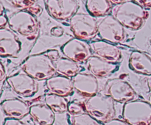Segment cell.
I'll use <instances>...</instances> for the list:
<instances>
[{"label": "cell", "mask_w": 151, "mask_h": 125, "mask_svg": "<svg viewBox=\"0 0 151 125\" xmlns=\"http://www.w3.org/2000/svg\"><path fill=\"white\" fill-rule=\"evenodd\" d=\"M104 125H131L125 120L119 119H113L109 121L106 122Z\"/></svg>", "instance_id": "83f0119b"}, {"label": "cell", "mask_w": 151, "mask_h": 125, "mask_svg": "<svg viewBox=\"0 0 151 125\" xmlns=\"http://www.w3.org/2000/svg\"><path fill=\"white\" fill-rule=\"evenodd\" d=\"M22 69L35 80H47L56 73L55 62L47 54V51L32 54L24 60Z\"/></svg>", "instance_id": "7a4b0ae2"}, {"label": "cell", "mask_w": 151, "mask_h": 125, "mask_svg": "<svg viewBox=\"0 0 151 125\" xmlns=\"http://www.w3.org/2000/svg\"><path fill=\"white\" fill-rule=\"evenodd\" d=\"M122 116L123 120L131 125H150L151 105L144 100L128 101L124 104Z\"/></svg>", "instance_id": "5b68a950"}, {"label": "cell", "mask_w": 151, "mask_h": 125, "mask_svg": "<svg viewBox=\"0 0 151 125\" xmlns=\"http://www.w3.org/2000/svg\"><path fill=\"white\" fill-rule=\"evenodd\" d=\"M91 51L94 55L113 63H118L122 57L120 49L115 44L103 40H97L90 43Z\"/></svg>", "instance_id": "5bb4252c"}, {"label": "cell", "mask_w": 151, "mask_h": 125, "mask_svg": "<svg viewBox=\"0 0 151 125\" xmlns=\"http://www.w3.org/2000/svg\"><path fill=\"white\" fill-rule=\"evenodd\" d=\"M7 84L18 95L23 97H31L38 91L37 80L24 71L7 77Z\"/></svg>", "instance_id": "9c48e42d"}, {"label": "cell", "mask_w": 151, "mask_h": 125, "mask_svg": "<svg viewBox=\"0 0 151 125\" xmlns=\"http://www.w3.org/2000/svg\"><path fill=\"white\" fill-rule=\"evenodd\" d=\"M60 30H63V29L62 28H60V26H55V27L54 28V29H52V35H55V36H60V35L58 34L60 33L62 35L63 34V32H60Z\"/></svg>", "instance_id": "d6a6232c"}, {"label": "cell", "mask_w": 151, "mask_h": 125, "mask_svg": "<svg viewBox=\"0 0 151 125\" xmlns=\"http://www.w3.org/2000/svg\"><path fill=\"white\" fill-rule=\"evenodd\" d=\"M3 125H26L23 121H22L19 119H11V118H7L4 120Z\"/></svg>", "instance_id": "4316f807"}, {"label": "cell", "mask_w": 151, "mask_h": 125, "mask_svg": "<svg viewBox=\"0 0 151 125\" xmlns=\"http://www.w3.org/2000/svg\"><path fill=\"white\" fill-rule=\"evenodd\" d=\"M69 25L75 38L83 41L93 39L98 34V21L89 13H77L69 20Z\"/></svg>", "instance_id": "8992f818"}, {"label": "cell", "mask_w": 151, "mask_h": 125, "mask_svg": "<svg viewBox=\"0 0 151 125\" xmlns=\"http://www.w3.org/2000/svg\"><path fill=\"white\" fill-rule=\"evenodd\" d=\"M61 51L65 57L78 63L87 62L92 53L90 44L77 38L65 43L62 46Z\"/></svg>", "instance_id": "8fae6325"}, {"label": "cell", "mask_w": 151, "mask_h": 125, "mask_svg": "<svg viewBox=\"0 0 151 125\" xmlns=\"http://www.w3.org/2000/svg\"><path fill=\"white\" fill-rule=\"evenodd\" d=\"M83 106L86 113L100 123L106 124L116 116L114 100L107 94H97L88 97Z\"/></svg>", "instance_id": "3957f363"}, {"label": "cell", "mask_w": 151, "mask_h": 125, "mask_svg": "<svg viewBox=\"0 0 151 125\" xmlns=\"http://www.w3.org/2000/svg\"><path fill=\"white\" fill-rule=\"evenodd\" d=\"M129 67L140 74L151 75V54L139 50L131 51L129 57Z\"/></svg>", "instance_id": "e0dca14e"}, {"label": "cell", "mask_w": 151, "mask_h": 125, "mask_svg": "<svg viewBox=\"0 0 151 125\" xmlns=\"http://www.w3.org/2000/svg\"><path fill=\"white\" fill-rule=\"evenodd\" d=\"M46 86L51 94L66 97L73 93L74 87L71 78L55 75L46 80Z\"/></svg>", "instance_id": "ac0fdd59"}, {"label": "cell", "mask_w": 151, "mask_h": 125, "mask_svg": "<svg viewBox=\"0 0 151 125\" xmlns=\"http://www.w3.org/2000/svg\"><path fill=\"white\" fill-rule=\"evenodd\" d=\"M8 25L15 33L28 40H32L38 35L40 29V23L36 16L27 10H18L9 18Z\"/></svg>", "instance_id": "277c9868"}, {"label": "cell", "mask_w": 151, "mask_h": 125, "mask_svg": "<svg viewBox=\"0 0 151 125\" xmlns=\"http://www.w3.org/2000/svg\"><path fill=\"white\" fill-rule=\"evenodd\" d=\"M147 86H148L149 89H150V91H151V75H150V76H147Z\"/></svg>", "instance_id": "836d02e7"}, {"label": "cell", "mask_w": 151, "mask_h": 125, "mask_svg": "<svg viewBox=\"0 0 151 125\" xmlns=\"http://www.w3.org/2000/svg\"><path fill=\"white\" fill-rule=\"evenodd\" d=\"M47 54L54 60L55 62L57 61L59 58H60V54H59V52L58 50L56 49H52V50H49V51H47Z\"/></svg>", "instance_id": "f1b7e54d"}, {"label": "cell", "mask_w": 151, "mask_h": 125, "mask_svg": "<svg viewBox=\"0 0 151 125\" xmlns=\"http://www.w3.org/2000/svg\"><path fill=\"white\" fill-rule=\"evenodd\" d=\"M9 22V19H7L6 15H2L0 16V29H3L5 28L6 24H7Z\"/></svg>", "instance_id": "4dcf8cb0"}, {"label": "cell", "mask_w": 151, "mask_h": 125, "mask_svg": "<svg viewBox=\"0 0 151 125\" xmlns=\"http://www.w3.org/2000/svg\"><path fill=\"white\" fill-rule=\"evenodd\" d=\"M6 69L2 62H0V80H1V85L3 84L4 80H6Z\"/></svg>", "instance_id": "f546056e"}, {"label": "cell", "mask_w": 151, "mask_h": 125, "mask_svg": "<svg viewBox=\"0 0 151 125\" xmlns=\"http://www.w3.org/2000/svg\"><path fill=\"white\" fill-rule=\"evenodd\" d=\"M86 7L88 13L94 17H105L113 8L109 0H87Z\"/></svg>", "instance_id": "44dd1931"}, {"label": "cell", "mask_w": 151, "mask_h": 125, "mask_svg": "<svg viewBox=\"0 0 151 125\" xmlns=\"http://www.w3.org/2000/svg\"><path fill=\"white\" fill-rule=\"evenodd\" d=\"M44 4L49 15L60 21L70 20L79 8L76 0H45Z\"/></svg>", "instance_id": "30bf717a"}, {"label": "cell", "mask_w": 151, "mask_h": 125, "mask_svg": "<svg viewBox=\"0 0 151 125\" xmlns=\"http://www.w3.org/2000/svg\"><path fill=\"white\" fill-rule=\"evenodd\" d=\"M71 125H102L88 113H83L71 118Z\"/></svg>", "instance_id": "603a6c76"}, {"label": "cell", "mask_w": 151, "mask_h": 125, "mask_svg": "<svg viewBox=\"0 0 151 125\" xmlns=\"http://www.w3.org/2000/svg\"><path fill=\"white\" fill-rule=\"evenodd\" d=\"M22 49L19 37L10 29H0V56L17 58Z\"/></svg>", "instance_id": "7c38bea8"}, {"label": "cell", "mask_w": 151, "mask_h": 125, "mask_svg": "<svg viewBox=\"0 0 151 125\" xmlns=\"http://www.w3.org/2000/svg\"><path fill=\"white\" fill-rule=\"evenodd\" d=\"M4 6H3V4L1 1V2H0V16L4 15Z\"/></svg>", "instance_id": "e575fe53"}, {"label": "cell", "mask_w": 151, "mask_h": 125, "mask_svg": "<svg viewBox=\"0 0 151 125\" xmlns=\"http://www.w3.org/2000/svg\"><path fill=\"white\" fill-rule=\"evenodd\" d=\"M148 102H149V104L151 105V94L149 96V97H148Z\"/></svg>", "instance_id": "d590c367"}, {"label": "cell", "mask_w": 151, "mask_h": 125, "mask_svg": "<svg viewBox=\"0 0 151 125\" xmlns=\"http://www.w3.org/2000/svg\"><path fill=\"white\" fill-rule=\"evenodd\" d=\"M29 115L38 125H52L55 120V113L45 103L31 105Z\"/></svg>", "instance_id": "d6986e66"}, {"label": "cell", "mask_w": 151, "mask_h": 125, "mask_svg": "<svg viewBox=\"0 0 151 125\" xmlns=\"http://www.w3.org/2000/svg\"><path fill=\"white\" fill-rule=\"evenodd\" d=\"M7 2L10 3L13 7L19 9V10H27L31 6L35 4L36 1H31V0H16V1H6Z\"/></svg>", "instance_id": "cb8c5ba5"}, {"label": "cell", "mask_w": 151, "mask_h": 125, "mask_svg": "<svg viewBox=\"0 0 151 125\" xmlns=\"http://www.w3.org/2000/svg\"><path fill=\"white\" fill-rule=\"evenodd\" d=\"M27 11L29 12V13H32V14L34 15L35 16H38L41 13H42V7H41L36 1V2H35V4H32Z\"/></svg>", "instance_id": "484cf974"}, {"label": "cell", "mask_w": 151, "mask_h": 125, "mask_svg": "<svg viewBox=\"0 0 151 125\" xmlns=\"http://www.w3.org/2000/svg\"><path fill=\"white\" fill-rule=\"evenodd\" d=\"M1 108L5 116L11 119H22L29 114L30 107L19 98L7 99L1 102Z\"/></svg>", "instance_id": "2e32d148"}, {"label": "cell", "mask_w": 151, "mask_h": 125, "mask_svg": "<svg viewBox=\"0 0 151 125\" xmlns=\"http://www.w3.org/2000/svg\"><path fill=\"white\" fill-rule=\"evenodd\" d=\"M98 35L101 40L113 44H120L126 38L125 26L112 15H107L99 21Z\"/></svg>", "instance_id": "52a82bcc"}, {"label": "cell", "mask_w": 151, "mask_h": 125, "mask_svg": "<svg viewBox=\"0 0 151 125\" xmlns=\"http://www.w3.org/2000/svg\"><path fill=\"white\" fill-rule=\"evenodd\" d=\"M88 70L96 77L109 76L119 69L118 63H113L105 60L97 55H91L86 62Z\"/></svg>", "instance_id": "9a60e30c"}, {"label": "cell", "mask_w": 151, "mask_h": 125, "mask_svg": "<svg viewBox=\"0 0 151 125\" xmlns=\"http://www.w3.org/2000/svg\"><path fill=\"white\" fill-rule=\"evenodd\" d=\"M135 1L144 8L145 7H147V8L151 7V0L150 1V0H148V1H147V0H137Z\"/></svg>", "instance_id": "1f68e13d"}, {"label": "cell", "mask_w": 151, "mask_h": 125, "mask_svg": "<svg viewBox=\"0 0 151 125\" xmlns=\"http://www.w3.org/2000/svg\"><path fill=\"white\" fill-rule=\"evenodd\" d=\"M68 112H69L71 116H73L86 113V110L85 108H84L83 104H81L79 102H76V101H72V102L69 104Z\"/></svg>", "instance_id": "d4e9b609"}, {"label": "cell", "mask_w": 151, "mask_h": 125, "mask_svg": "<svg viewBox=\"0 0 151 125\" xmlns=\"http://www.w3.org/2000/svg\"><path fill=\"white\" fill-rule=\"evenodd\" d=\"M44 101L55 113H63L68 111L69 103L66 97L54 94H47L44 96Z\"/></svg>", "instance_id": "7402d4cb"}, {"label": "cell", "mask_w": 151, "mask_h": 125, "mask_svg": "<svg viewBox=\"0 0 151 125\" xmlns=\"http://www.w3.org/2000/svg\"><path fill=\"white\" fill-rule=\"evenodd\" d=\"M111 15L125 27L131 30L141 29L149 17V13L135 1H125L116 4Z\"/></svg>", "instance_id": "6da1fadb"}, {"label": "cell", "mask_w": 151, "mask_h": 125, "mask_svg": "<svg viewBox=\"0 0 151 125\" xmlns=\"http://www.w3.org/2000/svg\"><path fill=\"white\" fill-rule=\"evenodd\" d=\"M106 94L111 97L115 102L125 103L134 100L137 92L132 85L120 78L109 79L105 85Z\"/></svg>", "instance_id": "ba28073f"}, {"label": "cell", "mask_w": 151, "mask_h": 125, "mask_svg": "<svg viewBox=\"0 0 151 125\" xmlns=\"http://www.w3.org/2000/svg\"><path fill=\"white\" fill-rule=\"evenodd\" d=\"M56 72L59 75L73 78L81 71V66L76 62L66 57H60L55 62Z\"/></svg>", "instance_id": "ffe728a7"}, {"label": "cell", "mask_w": 151, "mask_h": 125, "mask_svg": "<svg viewBox=\"0 0 151 125\" xmlns=\"http://www.w3.org/2000/svg\"><path fill=\"white\" fill-rule=\"evenodd\" d=\"M74 90L86 97L97 95L99 91L97 77L91 74L79 73L72 78Z\"/></svg>", "instance_id": "4fadbf2b"}]
</instances>
